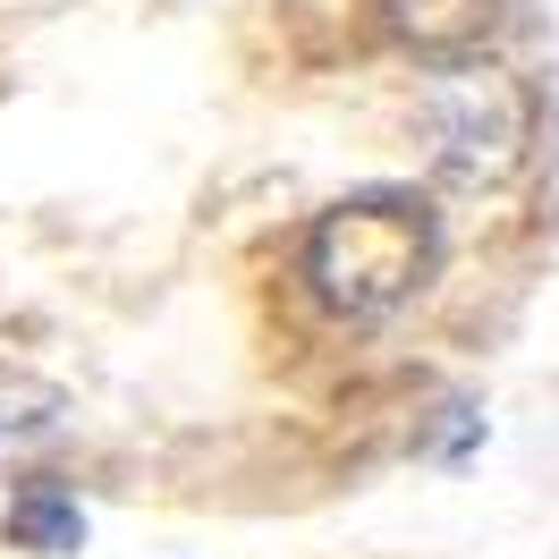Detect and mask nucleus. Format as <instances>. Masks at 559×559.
Returning a JSON list of instances; mask_svg holds the SVG:
<instances>
[{
	"mask_svg": "<svg viewBox=\"0 0 559 559\" xmlns=\"http://www.w3.org/2000/svg\"><path fill=\"white\" fill-rule=\"evenodd\" d=\"M432 212L416 195H399V187H365L348 204H331L306 229V280H314V297L331 314L348 322H382L399 314L407 297H416L424 280H432Z\"/></svg>",
	"mask_w": 559,
	"mask_h": 559,
	"instance_id": "1",
	"label": "nucleus"
},
{
	"mask_svg": "<svg viewBox=\"0 0 559 559\" xmlns=\"http://www.w3.org/2000/svg\"><path fill=\"white\" fill-rule=\"evenodd\" d=\"M416 119L432 136V170L450 187H500L534 144V103L500 60H457L432 69L416 94Z\"/></svg>",
	"mask_w": 559,
	"mask_h": 559,
	"instance_id": "2",
	"label": "nucleus"
},
{
	"mask_svg": "<svg viewBox=\"0 0 559 559\" xmlns=\"http://www.w3.org/2000/svg\"><path fill=\"white\" fill-rule=\"evenodd\" d=\"M69 432H76V399H69V390L43 382V373L0 365V475H9V466H35V457H51Z\"/></svg>",
	"mask_w": 559,
	"mask_h": 559,
	"instance_id": "3",
	"label": "nucleus"
},
{
	"mask_svg": "<svg viewBox=\"0 0 559 559\" xmlns=\"http://www.w3.org/2000/svg\"><path fill=\"white\" fill-rule=\"evenodd\" d=\"M0 543H9V551H35V559L85 551V509H76V491L51 484V475L17 484V491H9V509H0Z\"/></svg>",
	"mask_w": 559,
	"mask_h": 559,
	"instance_id": "4",
	"label": "nucleus"
}]
</instances>
